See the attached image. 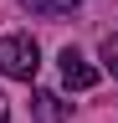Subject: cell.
<instances>
[{
    "mask_svg": "<svg viewBox=\"0 0 118 123\" xmlns=\"http://www.w3.org/2000/svg\"><path fill=\"white\" fill-rule=\"evenodd\" d=\"M36 67H41V46L31 36H0V72L10 82H36Z\"/></svg>",
    "mask_w": 118,
    "mask_h": 123,
    "instance_id": "6da1fadb",
    "label": "cell"
},
{
    "mask_svg": "<svg viewBox=\"0 0 118 123\" xmlns=\"http://www.w3.org/2000/svg\"><path fill=\"white\" fill-rule=\"evenodd\" d=\"M56 62H62V82L72 87V92H87V87H98V67H93V62H87L82 51H77V46H67V51L62 56H56Z\"/></svg>",
    "mask_w": 118,
    "mask_h": 123,
    "instance_id": "7a4b0ae2",
    "label": "cell"
},
{
    "mask_svg": "<svg viewBox=\"0 0 118 123\" xmlns=\"http://www.w3.org/2000/svg\"><path fill=\"white\" fill-rule=\"evenodd\" d=\"M31 113H36V123H67V118H72V103H62V98L46 92V87H36V92H31Z\"/></svg>",
    "mask_w": 118,
    "mask_h": 123,
    "instance_id": "3957f363",
    "label": "cell"
},
{
    "mask_svg": "<svg viewBox=\"0 0 118 123\" xmlns=\"http://www.w3.org/2000/svg\"><path fill=\"white\" fill-rule=\"evenodd\" d=\"M31 15H67V10H77L82 0H21Z\"/></svg>",
    "mask_w": 118,
    "mask_h": 123,
    "instance_id": "277c9868",
    "label": "cell"
},
{
    "mask_svg": "<svg viewBox=\"0 0 118 123\" xmlns=\"http://www.w3.org/2000/svg\"><path fill=\"white\" fill-rule=\"evenodd\" d=\"M103 67L118 77V31H113V36H103Z\"/></svg>",
    "mask_w": 118,
    "mask_h": 123,
    "instance_id": "5b68a950",
    "label": "cell"
},
{
    "mask_svg": "<svg viewBox=\"0 0 118 123\" xmlns=\"http://www.w3.org/2000/svg\"><path fill=\"white\" fill-rule=\"evenodd\" d=\"M0 123H10V103H5V92H0Z\"/></svg>",
    "mask_w": 118,
    "mask_h": 123,
    "instance_id": "8992f818",
    "label": "cell"
}]
</instances>
